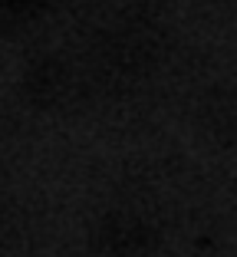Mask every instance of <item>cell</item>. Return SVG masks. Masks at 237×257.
<instances>
[{
    "label": "cell",
    "mask_w": 237,
    "mask_h": 257,
    "mask_svg": "<svg viewBox=\"0 0 237 257\" xmlns=\"http://www.w3.org/2000/svg\"><path fill=\"white\" fill-rule=\"evenodd\" d=\"M145 247V234L132 218H115L102 227L99 250L102 257H138Z\"/></svg>",
    "instance_id": "cell-1"
},
{
    "label": "cell",
    "mask_w": 237,
    "mask_h": 257,
    "mask_svg": "<svg viewBox=\"0 0 237 257\" xmlns=\"http://www.w3.org/2000/svg\"><path fill=\"white\" fill-rule=\"evenodd\" d=\"M33 4H37V0H4V10H7V14H30Z\"/></svg>",
    "instance_id": "cell-2"
}]
</instances>
